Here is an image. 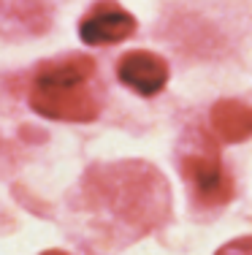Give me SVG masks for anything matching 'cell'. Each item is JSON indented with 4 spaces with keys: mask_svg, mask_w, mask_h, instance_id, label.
<instances>
[{
    "mask_svg": "<svg viewBox=\"0 0 252 255\" xmlns=\"http://www.w3.org/2000/svg\"><path fill=\"white\" fill-rule=\"evenodd\" d=\"M49 22L44 0H0V30L5 33H44Z\"/></svg>",
    "mask_w": 252,
    "mask_h": 255,
    "instance_id": "obj_6",
    "label": "cell"
},
{
    "mask_svg": "<svg viewBox=\"0 0 252 255\" xmlns=\"http://www.w3.org/2000/svg\"><path fill=\"white\" fill-rule=\"evenodd\" d=\"M98 177L100 185L89 187V193H98L106 209L139 234L168 215V185L149 163H117L98 171Z\"/></svg>",
    "mask_w": 252,
    "mask_h": 255,
    "instance_id": "obj_1",
    "label": "cell"
},
{
    "mask_svg": "<svg viewBox=\"0 0 252 255\" xmlns=\"http://www.w3.org/2000/svg\"><path fill=\"white\" fill-rule=\"evenodd\" d=\"M182 174L201 204L223 206L233 198V179L214 155H187L182 160Z\"/></svg>",
    "mask_w": 252,
    "mask_h": 255,
    "instance_id": "obj_4",
    "label": "cell"
},
{
    "mask_svg": "<svg viewBox=\"0 0 252 255\" xmlns=\"http://www.w3.org/2000/svg\"><path fill=\"white\" fill-rule=\"evenodd\" d=\"M214 255H252V236H242V239L228 242Z\"/></svg>",
    "mask_w": 252,
    "mask_h": 255,
    "instance_id": "obj_8",
    "label": "cell"
},
{
    "mask_svg": "<svg viewBox=\"0 0 252 255\" xmlns=\"http://www.w3.org/2000/svg\"><path fill=\"white\" fill-rule=\"evenodd\" d=\"M41 255H68V253H65V250H44Z\"/></svg>",
    "mask_w": 252,
    "mask_h": 255,
    "instance_id": "obj_9",
    "label": "cell"
},
{
    "mask_svg": "<svg viewBox=\"0 0 252 255\" xmlns=\"http://www.w3.org/2000/svg\"><path fill=\"white\" fill-rule=\"evenodd\" d=\"M212 128L223 141L239 144L252 138V106L242 101H217L212 106Z\"/></svg>",
    "mask_w": 252,
    "mask_h": 255,
    "instance_id": "obj_7",
    "label": "cell"
},
{
    "mask_svg": "<svg viewBox=\"0 0 252 255\" xmlns=\"http://www.w3.org/2000/svg\"><path fill=\"white\" fill-rule=\"evenodd\" d=\"M92 74L95 63L82 54L41 65L30 87V106L41 117L60 123H92L100 112L95 95L87 90Z\"/></svg>",
    "mask_w": 252,
    "mask_h": 255,
    "instance_id": "obj_2",
    "label": "cell"
},
{
    "mask_svg": "<svg viewBox=\"0 0 252 255\" xmlns=\"http://www.w3.org/2000/svg\"><path fill=\"white\" fill-rule=\"evenodd\" d=\"M136 27H139V22L130 11H125L114 0H100L82 19L79 35L87 46H109L130 38L136 33Z\"/></svg>",
    "mask_w": 252,
    "mask_h": 255,
    "instance_id": "obj_3",
    "label": "cell"
},
{
    "mask_svg": "<svg viewBox=\"0 0 252 255\" xmlns=\"http://www.w3.org/2000/svg\"><path fill=\"white\" fill-rule=\"evenodd\" d=\"M117 79L139 95H158L168 82V63L147 49L125 52L117 60Z\"/></svg>",
    "mask_w": 252,
    "mask_h": 255,
    "instance_id": "obj_5",
    "label": "cell"
}]
</instances>
